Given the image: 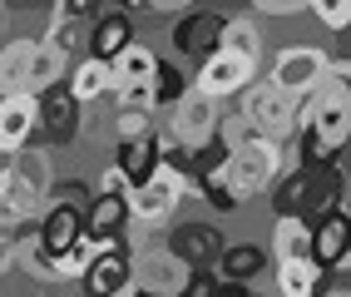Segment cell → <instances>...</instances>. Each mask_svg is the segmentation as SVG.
I'll return each mask as SVG.
<instances>
[{
	"label": "cell",
	"mask_w": 351,
	"mask_h": 297,
	"mask_svg": "<svg viewBox=\"0 0 351 297\" xmlns=\"http://www.w3.org/2000/svg\"><path fill=\"white\" fill-rule=\"evenodd\" d=\"M218 268H223V272H218L223 283L247 287V283L257 278V272L267 268V253H263V248H252V243H228L223 253H218Z\"/></svg>",
	"instance_id": "d6986e66"
},
{
	"label": "cell",
	"mask_w": 351,
	"mask_h": 297,
	"mask_svg": "<svg viewBox=\"0 0 351 297\" xmlns=\"http://www.w3.org/2000/svg\"><path fill=\"white\" fill-rule=\"evenodd\" d=\"M208 297H247V287H238V283H223V278H218Z\"/></svg>",
	"instance_id": "4dcf8cb0"
},
{
	"label": "cell",
	"mask_w": 351,
	"mask_h": 297,
	"mask_svg": "<svg viewBox=\"0 0 351 297\" xmlns=\"http://www.w3.org/2000/svg\"><path fill=\"white\" fill-rule=\"evenodd\" d=\"M154 129V114H134V109H119L114 114V129H109V139L119 144V139H138V134H149Z\"/></svg>",
	"instance_id": "83f0119b"
},
{
	"label": "cell",
	"mask_w": 351,
	"mask_h": 297,
	"mask_svg": "<svg viewBox=\"0 0 351 297\" xmlns=\"http://www.w3.org/2000/svg\"><path fill=\"white\" fill-rule=\"evenodd\" d=\"M154 75H158V55L144 50L138 40L109 64V80H114V84H154Z\"/></svg>",
	"instance_id": "cb8c5ba5"
},
{
	"label": "cell",
	"mask_w": 351,
	"mask_h": 297,
	"mask_svg": "<svg viewBox=\"0 0 351 297\" xmlns=\"http://www.w3.org/2000/svg\"><path fill=\"white\" fill-rule=\"evenodd\" d=\"M129 45H134V20H129L124 10H104V15L95 20V35H89V60L114 64Z\"/></svg>",
	"instance_id": "2e32d148"
},
{
	"label": "cell",
	"mask_w": 351,
	"mask_h": 297,
	"mask_svg": "<svg viewBox=\"0 0 351 297\" xmlns=\"http://www.w3.org/2000/svg\"><path fill=\"white\" fill-rule=\"evenodd\" d=\"M109 84H114V80H109V64H99V60H80L75 75H64V89H69V99H75L80 109L95 104V99H104Z\"/></svg>",
	"instance_id": "ffe728a7"
},
{
	"label": "cell",
	"mask_w": 351,
	"mask_h": 297,
	"mask_svg": "<svg viewBox=\"0 0 351 297\" xmlns=\"http://www.w3.org/2000/svg\"><path fill=\"white\" fill-rule=\"evenodd\" d=\"M238 119L267 144H287L292 139V124H297V99L277 95V89L263 80V84H247L243 89V114Z\"/></svg>",
	"instance_id": "277c9868"
},
{
	"label": "cell",
	"mask_w": 351,
	"mask_h": 297,
	"mask_svg": "<svg viewBox=\"0 0 351 297\" xmlns=\"http://www.w3.org/2000/svg\"><path fill=\"white\" fill-rule=\"evenodd\" d=\"M326 272L312 258H297V263H277V297H317L322 292Z\"/></svg>",
	"instance_id": "603a6c76"
},
{
	"label": "cell",
	"mask_w": 351,
	"mask_h": 297,
	"mask_svg": "<svg viewBox=\"0 0 351 297\" xmlns=\"http://www.w3.org/2000/svg\"><path fill=\"white\" fill-rule=\"evenodd\" d=\"M346 243H351V223L346 213H326V218H312V263L322 272H337L346 263Z\"/></svg>",
	"instance_id": "5bb4252c"
},
{
	"label": "cell",
	"mask_w": 351,
	"mask_h": 297,
	"mask_svg": "<svg viewBox=\"0 0 351 297\" xmlns=\"http://www.w3.org/2000/svg\"><path fill=\"white\" fill-rule=\"evenodd\" d=\"M272 203H277V218H302V209H307V169H292L272 184Z\"/></svg>",
	"instance_id": "484cf974"
},
{
	"label": "cell",
	"mask_w": 351,
	"mask_h": 297,
	"mask_svg": "<svg viewBox=\"0 0 351 297\" xmlns=\"http://www.w3.org/2000/svg\"><path fill=\"white\" fill-rule=\"evenodd\" d=\"M292 169H297V158L287 154V144H267V139H247L238 149H228V158H223V174H228V184L238 198L267 193Z\"/></svg>",
	"instance_id": "7a4b0ae2"
},
{
	"label": "cell",
	"mask_w": 351,
	"mask_h": 297,
	"mask_svg": "<svg viewBox=\"0 0 351 297\" xmlns=\"http://www.w3.org/2000/svg\"><path fill=\"white\" fill-rule=\"evenodd\" d=\"M297 164L302 169H317V164H337V154L346 149V134H351V99H346V84L337 80H317L307 95L297 99Z\"/></svg>",
	"instance_id": "6da1fadb"
},
{
	"label": "cell",
	"mask_w": 351,
	"mask_h": 297,
	"mask_svg": "<svg viewBox=\"0 0 351 297\" xmlns=\"http://www.w3.org/2000/svg\"><path fill=\"white\" fill-rule=\"evenodd\" d=\"M40 129V114H35V99L30 95H5L0 99V154L15 158L20 149H30Z\"/></svg>",
	"instance_id": "4fadbf2b"
},
{
	"label": "cell",
	"mask_w": 351,
	"mask_h": 297,
	"mask_svg": "<svg viewBox=\"0 0 351 297\" xmlns=\"http://www.w3.org/2000/svg\"><path fill=\"white\" fill-rule=\"evenodd\" d=\"M218 50H223V55H238V60H247V64H257V60H263V30H257L252 20L232 15V20H223Z\"/></svg>",
	"instance_id": "7402d4cb"
},
{
	"label": "cell",
	"mask_w": 351,
	"mask_h": 297,
	"mask_svg": "<svg viewBox=\"0 0 351 297\" xmlns=\"http://www.w3.org/2000/svg\"><path fill=\"white\" fill-rule=\"evenodd\" d=\"M134 297H144V292H134Z\"/></svg>",
	"instance_id": "e575fe53"
},
{
	"label": "cell",
	"mask_w": 351,
	"mask_h": 297,
	"mask_svg": "<svg viewBox=\"0 0 351 297\" xmlns=\"http://www.w3.org/2000/svg\"><path fill=\"white\" fill-rule=\"evenodd\" d=\"M84 297H134V258L124 248H109L80 272Z\"/></svg>",
	"instance_id": "30bf717a"
},
{
	"label": "cell",
	"mask_w": 351,
	"mask_h": 297,
	"mask_svg": "<svg viewBox=\"0 0 351 297\" xmlns=\"http://www.w3.org/2000/svg\"><path fill=\"white\" fill-rule=\"evenodd\" d=\"M0 169H5V164H0Z\"/></svg>",
	"instance_id": "d590c367"
},
{
	"label": "cell",
	"mask_w": 351,
	"mask_h": 297,
	"mask_svg": "<svg viewBox=\"0 0 351 297\" xmlns=\"http://www.w3.org/2000/svg\"><path fill=\"white\" fill-rule=\"evenodd\" d=\"M35 114H40V129L50 134L55 144H69L80 134V104L69 99V89H50V95H40L35 99Z\"/></svg>",
	"instance_id": "9a60e30c"
},
{
	"label": "cell",
	"mask_w": 351,
	"mask_h": 297,
	"mask_svg": "<svg viewBox=\"0 0 351 297\" xmlns=\"http://www.w3.org/2000/svg\"><path fill=\"white\" fill-rule=\"evenodd\" d=\"M307 10L322 20L326 30H346V25H351V5H341V0H312Z\"/></svg>",
	"instance_id": "f1b7e54d"
},
{
	"label": "cell",
	"mask_w": 351,
	"mask_h": 297,
	"mask_svg": "<svg viewBox=\"0 0 351 297\" xmlns=\"http://www.w3.org/2000/svg\"><path fill=\"white\" fill-rule=\"evenodd\" d=\"M257 10H263V15H302L307 0H257Z\"/></svg>",
	"instance_id": "f546056e"
},
{
	"label": "cell",
	"mask_w": 351,
	"mask_h": 297,
	"mask_svg": "<svg viewBox=\"0 0 351 297\" xmlns=\"http://www.w3.org/2000/svg\"><path fill=\"white\" fill-rule=\"evenodd\" d=\"M5 263H10V243H5V238H0V268H5Z\"/></svg>",
	"instance_id": "d6a6232c"
},
{
	"label": "cell",
	"mask_w": 351,
	"mask_h": 297,
	"mask_svg": "<svg viewBox=\"0 0 351 297\" xmlns=\"http://www.w3.org/2000/svg\"><path fill=\"white\" fill-rule=\"evenodd\" d=\"M218 124H223V114L213 99H203V95H183L173 109H169V139L183 149V154H198L218 139Z\"/></svg>",
	"instance_id": "8992f818"
},
{
	"label": "cell",
	"mask_w": 351,
	"mask_h": 297,
	"mask_svg": "<svg viewBox=\"0 0 351 297\" xmlns=\"http://www.w3.org/2000/svg\"><path fill=\"white\" fill-rule=\"evenodd\" d=\"M10 20H15V10H10V5H0V35L10 30Z\"/></svg>",
	"instance_id": "1f68e13d"
},
{
	"label": "cell",
	"mask_w": 351,
	"mask_h": 297,
	"mask_svg": "<svg viewBox=\"0 0 351 297\" xmlns=\"http://www.w3.org/2000/svg\"><path fill=\"white\" fill-rule=\"evenodd\" d=\"M183 95H193L189 75H183L178 64H163V60H158V75H154V109H173Z\"/></svg>",
	"instance_id": "4316f807"
},
{
	"label": "cell",
	"mask_w": 351,
	"mask_h": 297,
	"mask_svg": "<svg viewBox=\"0 0 351 297\" xmlns=\"http://www.w3.org/2000/svg\"><path fill=\"white\" fill-rule=\"evenodd\" d=\"M317 297H351V292H341V287H337V292H317Z\"/></svg>",
	"instance_id": "836d02e7"
},
{
	"label": "cell",
	"mask_w": 351,
	"mask_h": 297,
	"mask_svg": "<svg viewBox=\"0 0 351 297\" xmlns=\"http://www.w3.org/2000/svg\"><path fill=\"white\" fill-rule=\"evenodd\" d=\"M163 149H169V129H149V134H138V139H119L114 144V174L129 184V193L134 189H144L149 178H154V169L163 164Z\"/></svg>",
	"instance_id": "52a82bcc"
},
{
	"label": "cell",
	"mask_w": 351,
	"mask_h": 297,
	"mask_svg": "<svg viewBox=\"0 0 351 297\" xmlns=\"http://www.w3.org/2000/svg\"><path fill=\"white\" fill-rule=\"evenodd\" d=\"M5 178L20 189V193H30L35 203L50 193V184H55V169H50V154L45 149H20L10 164H5Z\"/></svg>",
	"instance_id": "e0dca14e"
},
{
	"label": "cell",
	"mask_w": 351,
	"mask_h": 297,
	"mask_svg": "<svg viewBox=\"0 0 351 297\" xmlns=\"http://www.w3.org/2000/svg\"><path fill=\"white\" fill-rule=\"evenodd\" d=\"M252 75H257V64H247V60H238V55H208L203 64H198V75L189 80L193 84V95H203V99H232V95H243V89L252 84Z\"/></svg>",
	"instance_id": "9c48e42d"
},
{
	"label": "cell",
	"mask_w": 351,
	"mask_h": 297,
	"mask_svg": "<svg viewBox=\"0 0 351 297\" xmlns=\"http://www.w3.org/2000/svg\"><path fill=\"white\" fill-rule=\"evenodd\" d=\"M223 233L213 223H178L173 228V238H169V253L189 268V272H198V268H208V263H218V253H223Z\"/></svg>",
	"instance_id": "7c38bea8"
},
{
	"label": "cell",
	"mask_w": 351,
	"mask_h": 297,
	"mask_svg": "<svg viewBox=\"0 0 351 297\" xmlns=\"http://www.w3.org/2000/svg\"><path fill=\"white\" fill-rule=\"evenodd\" d=\"M69 75V55H60L55 45H40L35 40V55H30V70H25V95L40 99V95H50V89H60Z\"/></svg>",
	"instance_id": "ac0fdd59"
},
{
	"label": "cell",
	"mask_w": 351,
	"mask_h": 297,
	"mask_svg": "<svg viewBox=\"0 0 351 297\" xmlns=\"http://www.w3.org/2000/svg\"><path fill=\"white\" fill-rule=\"evenodd\" d=\"M312 253V223L307 218H277L272 223V258L277 263H297Z\"/></svg>",
	"instance_id": "44dd1931"
},
{
	"label": "cell",
	"mask_w": 351,
	"mask_h": 297,
	"mask_svg": "<svg viewBox=\"0 0 351 297\" xmlns=\"http://www.w3.org/2000/svg\"><path fill=\"white\" fill-rule=\"evenodd\" d=\"M30 55H35V40H5V50H0V95H25Z\"/></svg>",
	"instance_id": "d4e9b609"
},
{
	"label": "cell",
	"mask_w": 351,
	"mask_h": 297,
	"mask_svg": "<svg viewBox=\"0 0 351 297\" xmlns=\"http://www.w3.org/2000/svg\"><path fill=\"white\" fill-rule=\"evenodd\" d=\"M189 283H193V272L169 248H144L134 258V292H144V297H183Z\"/></svg>",
	"instance_id": "ba28073f"
},
{
	"label": "cell",
	"mask_w": 351,
	"mask_h": 297,
	"mask_svg": "<svg viewBox=\"0 0 351 297\" xmlns=\"http://www.w3.org/2000/svg\"><path fill=\"white\" fill-rule=\"evenodd\" d=\"M218 35H223V15L218 10H183L169 40H173L178 55H193L203 64L208 55H218Z\"/></svg>",
	"instance_id": "8fae6325"
},
{
	"label": "cell",
	"mask_w": 351,
	"mask_h": 297,
	"mask_svg": "<svg viewBox=\"0 0 351 297\" xmlns=\"http://www.w3.org/2000/svg\"><path fill=\"white\" fill-rule=\"evenodd\" d=\"M183 193H189V174H183V169H169V164H158L149 184H144V189H134V193L124 198V203H129V223H138V228H163V223L178 213Z\"/></svg>",
	"instance_id": "3957f363"
},
{
	"label": "cell",
	"mask_w": 351,
	"mask_h": 297,
	"mask_svg": "<svg viewBox=\"0 0 351 297\" xmlns=\"http://www.w3.org/2000/svg\"><path fill=\"white\" fill-rule=\"evenodd\" d=\"M326 50H317V45H282V50L272 55V89L277 95H287V99H302L307 89L326 75Z\"/></svg>",
	"instance_id": "5b68a950"
}]
</instances>
